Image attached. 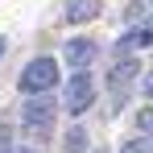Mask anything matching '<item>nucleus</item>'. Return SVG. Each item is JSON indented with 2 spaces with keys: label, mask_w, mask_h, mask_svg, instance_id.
I'll return each instance as SVG.
<instances>
[{
  "label": "nucleus",
  "mask_w": 153,
  "mask_h": 153,
  "mask_svg": "<svg viewBox=\"0 0 153 153\" xmlns=\"http://www.w3.org/2000/svg\"><path fill=\"white\" fill-rule=\"evenodd\" d=\"M21 128H29L33 137H46L54 128V95L42 91V95H29L21 103Z\"/></svg>",
  "instance_id": "f257e3e1"
},
{
  "label": "nucleus",
  "mask_w": 153,
  "mask_h": 153,
  "mask_svg": "<svg viewBox=\"0 0 153 153\" xmlns=\"http://www.w3.org/2000/svg\"><path fill=\"white\" fill-rule=\"evenodd\" d=\"M54 83H58V62L54 58H33L21 79H17V87H21V95H42V91H54Z\"/></svg>",
  "instance_id": "f03ea898"
},
{
  "label": "nucleus",
  "mask_w": 153,
  "mask_h": 153,
  "mask_svg": "<svg viewBox=\"0 0 153 153\" xmlns=\"http://www.w3.org/2000/svg\"><path fill=\"white\" fill-rule=\"evenodd\" d=\"M62 103H66V112L71 116H83L91 103H95V79H91V71H75V75L66 79V91H62Z\"/></svg>",
  "instance_id": "7ed1b4c3"
},
{
  "label": "nucleus",
  "mask_w": 153,
  "mask_h": 153,
  "mask_svg": "<svg viewBox=\"0 0 153 153\" xmlns=\"http://www.w3.org/2000/svg\"><path fill=\"white\" fill-rule=\"evenodd\" d=\"M141 75V62L137 58H120L116 66H112V75H108V87H112V95H116V103H124L128 100V91H132V79Z\"/></svg>",
  "instance_id": "20e7f679"
},
{
  "label": "nucleus",
  "mask_w": 153,
  "mask_h": 153,
  "mask_svg": "<svg viewBox=\"0 0 153 153\" xmlns=\"http://www.w3.org/2000/svg\"><path fill=\"white\" fill-rule=\"evenodd\" d=\"M95 54H100V46H95L91 37H71V42H66V50H62V58H66L75 71H87V66L95 62Z\"/></svg>",
  "instance_id": "39448f33"
},
{
  "label": "nucleus",
  "mask_w": 153,
  "mask_h": 153,
  "mask_svg": "<svg viewBox=\"0 0 153 153\" xmlns=\"http://www.w3.org/2000/svg\"><path fill=\"white\" fill-rule=\"evenodd\" d=\"M153 46V25H132L128 33H120V42H116V54H137Z\"/></svg>",
  "instance_id": "423d86ee"
},
{
  "label": "nucleus",
  "mask_w": 153,
  "mask_h": 153,
  "mask_svg": "<svg viewBox=\"0 0 153 153\" xmlns=\"http://www.w3.org/2000/svg\"><path fill=\"white\" fill-rule=\"evenodd\" d=\"M66 17H71L75 25L91 21V17H100V0H71V4H66Z\"/></svg>",
  "instance_id": "0eeeda50"
},
{
  "label": "nucleus",
  "mask_w": 153,
  "mask_h": 153,
  "mask_svg": "<svg viewBox=\"0 0 153 153\" xmlns=\"http://www.w3.org/2000/svg\"><path fill=\"white\" fill-rule=\"evenodd\" d=\"M87 145H91V141H87V128H83V124L66 128V137H62V149H66V153H87Z\"/></svg>",
  "instance_id": "6e6552de"
},
{
  "label": "nucleus",
  "mask_w": 153,
  "mask_h": 153,
  "mask_svg": "<svg viewBox=\"0 0 153 153\" xmlns=\"http://www.w3.org/2000/svg\"><path fill=\"white\" fill-rule=\"evenodd\" d=\"M120 153H153V141L149 137H132V141L120 145Z\"/></svg>",
  "instance_id": "1a4fd4ad"
},
{
  "label": "nucleus",
  "mask_w": 153,
  "mask_h": 153,
  "mask_svg": "<svg viewBox=\"0 0 153 153\" xmlns=\"http://www.w3.org/2000/svg\"><path fill=\"white\" fill-rule=\"evenodd\" d=\"M145 13H149L145 4H128V8H124V21H128V25H141V21H145Z\"/></svg>",
  "instance_id": "9d476101"
},
{
  "label": "nucleus",
  "mask_w": 153,
  "mask_h": 153,
  "mask_svg": "<svg viewBox=\"0 0 153 153\" xmlns=\"http://www.w3.org/2000/svg\"><path fill=\"white\" fill-rule=\"evenodd\" d=\"M137 124H141V132H149V137H153V103L141 112V116H137Z\"/></svg>",
  "instance_id": "9b49d317"
},
{
  "label": "nucleus",
  "mask_w": 153,
  "mask_h": 153,
  "mask_svg": "<svg viewBox=\"0 0 153 153\" xmlns=\"http://www.w3.org/2000/svg\"><path fill=\"white\" fill-rule=\"evenodd\" d=\"M141 87H145V95H149V103H153V71L145 75V83H141Z\"/></svg>",
  "instance_id": "f8f14e48"
},
{
  "label": "nucleus",
  "mask_w": 153,
  "mask_h": 153,
  "mask_svg": "<svg viewBox=\"0 0 153 153\" xmlns=\"http://www.w3.org/2000/svg\"><path fill=\"white\" fill-rule=\"evenodd\" d=\"M0 153H13V145H8V137H0Z\"/></svg>",
  "instance_id": "ddd939ff"
},
{
  "label": "nucleus",
  "mask_w": 153,
  "mask_h": 153,
  "mask_svg": "<svg viewBox=\"0 0 153 153\" xmlns=\"http://www.w3.org/2000/svg\"><path fill=\"white\" fill-rule=\"evenodd\" d=\"M13 153H33V149H25V145H13Z\"/></svg>",
  "instance_id": "4468645a"
},
{
  "label": "nucleus",
  "mask_w": 153,
  "mask_h": 153,
  "mask_svg": "<svg viewBox=\"0 0 153 153\" xmlns=\"http://www.w3.org/2000/svg\"><path fill=\"white\" fill-rule=\"evenodd\" d=\"M4 46H8V42H4V37H0V58H4Z\"/></svg>",
  "instance_id": "2eb2a0df"
},
{
  "label": "nucleus",
  "mask_w": 153,
  "mask_h": 153,
  "mask_svg": "<svg viewBox=\"0 0 153 153\" xmlns=\"http://www.w3.org/2000/svg\"><path fill=\"white\" fill-rule=\"evenodd\" d=\"M95 153H108V149H95Z\"/></svg>",
  "instance_id": "dca6fc26"
}]
</instances>
